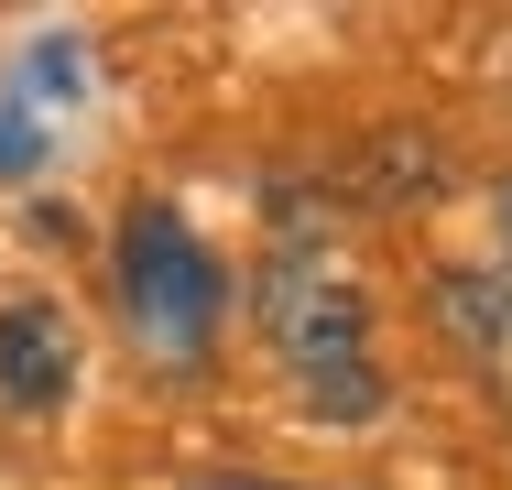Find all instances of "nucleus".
Wrapping results in <instances>:
<instances>
[{
	"label": "nucleus",
	"mask_w": 512,
	"mask_h": 490,
	"mask_svg": "<svg viewBox=\"0 0 512 490\" xmlns=\"http://www.w3.org/2000/svg\"><path fill=\"white\" fill-rule=\"evenodd\" d=\"M197 490H306V480H251V469H218V480H197Z\"/></svg>",
	"instance_id": "nucleus-6"
},
{
	"label": "nucleus",
	"mask_w": 512,
	"mask_h": 490,
	"mask_svg": "<svg viewBox=\"0 0 512 490\" xmlns=\"http://www.w3.org/2000/svg\"><path fill=\"white\" fill-rule=\"evenodd\" d=\"M66 392H77V327H66V305L11 294V305H0V403L55 414Z\"/></svg>",
	"instance_id": "nucleus-5"
},
{
	"label": "nucleus",
	"mask_w": 512,
	"mask_h": 490,
	"mask_svg": "<svg viewBox=\"0 0 512 490\" xmlns=\"http://www.w3.org/2000/svg\"><path fill=\"white\" fill-rule=\"evenodd\" d=\"M436 316L458 327L469 360H491V371L512 382V175H502V196H491V262L436 273Z\"/></svg>",
	"instance_id": "nucleus-4"
},
{
	"label": "nucleus",
	"mask_w": 512,
	"mask_h": 490,
	"mask_svg": "<svg viewBox=\"0 0 512 490\" xmlns=\"http://www.w3.org/2000/svg\"><path fill=\"white\" fill-rule=\"evenodd\" d=\"M218 305H229L218 251L186 229V207L142 196V207L120 218V316H131V338H142V360H153V371H197L207 338H218Z\"/></svg>",
	"instance_id": "nucleus-2"
},
{
	"label": "nucleus",
	"mask_w": 512,
	"mask_h": 490,
	"mask_svg": "<svg viewBox=\"0 0 512 490\" xmlns=\"http://www.w3.org/2000/svg\"><path fill=\"white\" fill-rule=\"evenodd\" d=\"M77 98H88V44H77V33H44V44L11 66V88H0V186H22V175L44 164V131H55Z\"/></svg>",
	"instance_id": "nucleus-3"
},
{
	"label": "nucleus",
	"mask_w": 512,
	"mask_h": 490,
	"mask_svg": "<svg viewBox=\"0 0 512 490\" xmlns=\"http://www.w3.org/2000/svg\"><path fill=\"white\" fill-rule=\"evenodd\" d=\"M262 338H273V360H284V382L306 392L327 425H360V414H382V360H371V305L349 284V262L327 251V240H273V262H262Z\"/></svg>",
	"instance_id": "nucleus-1"
}]
</instances>
